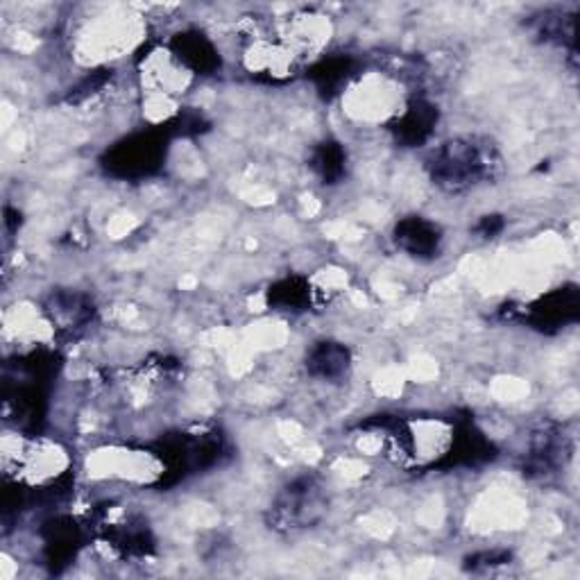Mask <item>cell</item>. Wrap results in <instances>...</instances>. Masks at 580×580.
I'll use <instances>...</instances> for the list:
<instances>
[{
  "label": "cell",
  "instance_id": "cell-8",
  "mask_svg": "<svg viewBox=\"0 0 580 580\" xmlns=\"http://www.w3.org/2000/svg\"><path fill=\"white\" fill-rule=\"evenodd\" d=\"M46 313L57 329L78 334L93 320V304L80 293H57L50 298Z\"/></svg>",
  "mask_w": 580,
  "mask_h": 580
},
{
  "label": "cell",
  "instance_id": "cell-3",
  "mask_svg": "<svg viewBox=\"0 0 580 580\" xmlns=\"http://www.w3.org/2000/svg\"><path fill=\"white\" fill-rule=\"evenodd\" d=\"M166 159L164 139L156 135H135L123 139L112 150H107L103 166L109 175L118 179H143L154 175Z\"/></svg>",
  "mask_w": 580,
  "mask_h": 580
},
{
  "label": "cell",
  "instance_id": "cell-4",
  "mask_svg": "<svg viewBox=\"0 0 580 580\" xmlns=\"http://www.w3.org/2000/svg\"><path fill=\"white\" fill-rule=\"evenodd\" d=\"M169 53L175 57L179 67L193 76H213L220 71L222 61L216 44L200 30H184L169 44Z\"/></svg>",
  "mask_w": 580,
  "mask_h": 580
},
{
  "label": "cell",
  "instance_id": "cell-12",
  "mask_svg": "<svg viewBox=\"0 0 580 580\" xmlns=\"http://www.w3.org/2000/svg\"><path fill=\"white\" fill-rule=\"evenodd\" d=\"M535 32L544 42L576 46V16L567 12H546L535 19Z\"/></svg>",
  "mask_w": 580,
  "mask_h": 580
},
{
  "label": "cell",
  "instance_id": "cell-14",
  "mask_svg": "<svg viewBox=\"0 0 580 580\" xmlns=\"http://www.w3.org/2000/svg\"><path fill=\"white\" fill-rule=\"evenodd\" d=\"M501 232H503L501 216H486V218H480V222L476 224V234L483 239H495Z\"/></svg>",
  "mask_w": 580,
  "mask_h": 580
},
{
  "label": "cell",
  "instance_id": "cell-1",
  "mask_svg": "<svg viewBox=\"0 0 580 580\" xmlns=\"http://www.w3.org/2000/svg\"><path fill=\"white\" fill-rule=\"evenodd\" d=\"M427 169L433 184L449 193H461L490 182L499 171V154L486 139L456 137L433 150Z\"/></svg>",
  "mask_w": 580,
  "mask_h": 580
},
{
  "label": "cell",
  "instance_id": "cell-5",
  "mask_svg": "<svg viewBox=\"0 0 580 580\" xmlns=\"http://www.w3.org/2000/svg\"><path fill=\"white\" fill-rule=\"evenodd\" d=\"M436 125L438 107L425 98H413L399 109L391 130L404 148H420L433 137Z\"/></svg>",
  "mask_w": 580,
  "mask_h": 580
},
{
  "label": "cell",
  "instance_id": "cell-11",
  "mask_svg": "<svg viewBox=\"0 0 580 580\" xmlns=\"http://www.w3.org/2000/svg\"><path fill=\"white\" fill-rule=\"evenodd\" d=\"M311 169L322 179V184H338L345 177L347 154L338 141H325L311 152Z\"/></svg>",
  "mask_w": 580,
  "mask_h": 580
},
{
  "label": "cell",
  "instance_id": "cell-10",
  "mask_svg": "<svg viewBox=\"0 0 580 580\" xmlns=\"http://www.w3.org/2000/svg\"><path fill=\"white\" fill-rule=\"evenodd\" d=\"M353 71H357V63H353L351 57H325L309 71V78L325 98H334L336 93L347 89Z\"/></svg>",
  "mask_w": 580,
  "mask_h": 580
},
{
  "label": "cell",
  "instance_id": "cell-2",
  "mask_svg": "<svg viewBox=\"0 0 580 580\" xmlns=\"http://www.w3.org/2000/svg\"><path fill=\"white\" fill-rule=\"evenodd\" d=\"M325 510L327 497L320 480L315 476H300L277 495L270 510V524L272 529L288 533L304 531L315 526Z\"/></svg>",
  "mask_w": 580,
  "mask_h": 580
},
{
  "label": "cell",
  "instance_id": "cell-9",
  "mask_svg": "<svg viewBox=\"0 0 580 580\" xmlns=\"http://www.w3.org/2000/svg\"><path fill=\"white\" fill-rule=\"evenodd\" d=\"M578 317V293L576 288H560L556 293L546 295L531 309L533 325L540 329L562 327Z\"/></svg>",
  "mask_w": 580,
  "mask_h": 580
},
{
  "label": "cell",
  "instance_id": "cell-6",
  "mask_svg": "<svg viewBox=\"0 0 580 580\" xmlns=\"http://www.w3.org/2000/svg\"><path fill=\"white\" fill-rule=\"evenodd\" d=\"M393 241L402 252L415 256V259H433L442 247V232L436 222L410 216L395 224Z\"/></svg>",
  "mask_w": 580,
  "mask_h": 580
},
{
  "label": "cell",
  "instance_id": "cell-13",
  "mask_svg": "<svg viewBox=\"0 0 580 580\" xmlns=\"http://www.w3.org/2000/svg\"><path fill=\"white\" fill-rule=\"evenodd\" d=\"M268 300L279 311H304L311 302V286L300 277H288L270 288Z\"/></svg>",
  "mask_w": 580,
  "mask_h": 580
},
{
  "label": "cell",
  "instance_id": "cell-7",
  "mask_svg": "<svg viewBox=\"0 0 580 580\" xmlns=\"http://www.w3.org/2000/svg\"><path fill=\"white\" fill-rule=\"evenodd\" d=\"M351 368V351L336 340H320L306 353V370L322 381H338Z\"/></svg>",
  "mask_w": 580,
  "mask_h": 580
}]
</instances>
